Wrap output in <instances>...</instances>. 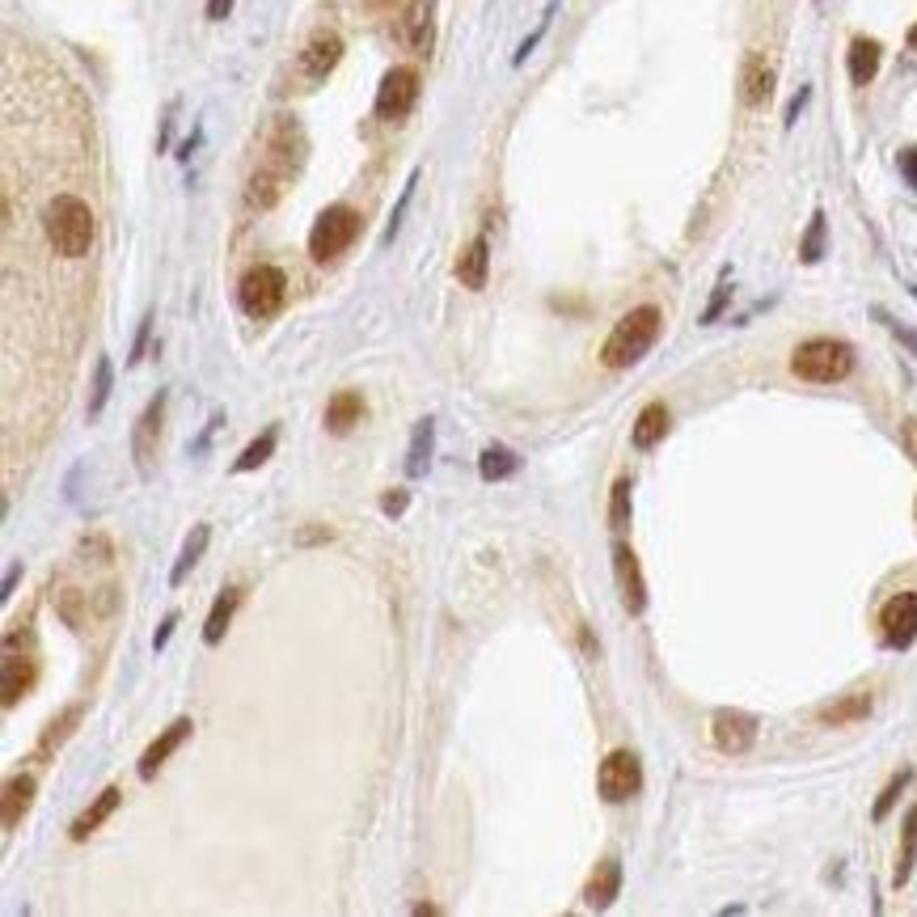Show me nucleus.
<instances>
[{
  "label": "nucleus",
  "mask_w": 917,
  "mask_h": 917,
  "mask_svg": "<svg viewBox=\"0 0 917 917\" xmlns=\"http://www.w3.org/2000/svg\"><path fill=\"white\" fill-rule=\"evenodd\" d=\"M301 165H305V132L292 115H280L267 132L262 161L246 183V204L254 212H271L283 199V190L292 187V178L301 174Z\"/></svg>",
  "instance_id": "nucleus-1"
},
{
  "label": "nucleus",
  "mask_w": 917,
  "mask_h": 917,
  "mask_svg": "<svg viewBox=\"0 0 917 917\" xmlns=\"http://www.w3.org/2000/svg\"><path fill=\"white\" fill-rule=\"evenodd\" d=\"M43 233L60 259H85L94 250V212L81 195H51L43 208Z\"/></svg>",
  "instance_id": "nucleus-2"
},
{
  "label": "nucleus",
  "mask_w": 917,
  "mask_h": 917,
  "mask_svg": "<svg viewBox=\"0 0 917 917\" xmlns=\"http://www.w3.org/2000/svg\"><path fill=\"white\" fill-rule=\"evenodd\" d=\"M659 330H664V313H659L656 305L631 309V313L609 330V338H605V347H601V364L613 368V373L638 364L643 355L656 347Z\"/></svg>",
  "instance_id": "nucleus-3"
},
{
  "label": "nucleus",
  "mask_w": 917,
  "mask_h": 917,
  "mask_svg": "<svg viewBox=\"0 0 917 917\" xmlns=\"http://www.w3.org/2000/svg\"><path fill=\"white\" fill-rule=\"evenodd\" d=\"M791 373L812 385H837L854 373V347L846 338H807L791 352Z\"/></svg>",
  "instance_id": "nucleus-4"
},
{
  "label": "nucleus",
  "mask_w": 917,
  "mask_h": 917,
  "mask_svg": "<svg viewBox=\"0 0 917 917\" xmlns=\"http://www.w3.org/2000/svg\"><path fill=\"white\" fill-rule=\"evenodd\" d=\"M237 301H241V309L254 317V322H267V317H275L283 309V301H288V275H283L280 267H250L246 275H241V283H237Z\"/></svg>",
  "instance_id": "nucleus-5"
},
{
  "label": "nucleus",
  "mask_w": 917,
  "mask_h": 917,
  "mask_svg": "<svg viewBox=\"0 0 917 917\" xmlns=\"http://www.w3.org/2000/svg\"><path fill=\"white\" fill-rule=\"evenodd\" d=\"M355 237H359V212L347 208V204H330L326 212L313 220V229H309V254L317 262L338 259Z\"/></svg>",
  "instance_id": "nucleus-6"
},
{
  "label": "nucleus",
  "mask_w": 917,
  "mask_h": 917,
  "mask_svg": "<svg viewBox=\"0 0 917 917\" xmlns=\"http://www.w3.org/2000/svg\"><path fill=\"white\" fill-rule=\"evenodd\" d=\"M596 791H601L605 803L635 800L638 791H643V765H638V757L631 749H617V753L605 757L601 770H596Z\"/></svg>",
  "instance_id": "nucleus-7"
},
{
  "label": "nucleus",
  "mask_w": 917,
  "mask_h": 917,
  "mask_svg": "<svg viewBox=\"0 0 917 917\" xmlns=\"http://www.w3.org/2000/svg\"><path fill=\"white\" fill-rule=\"evenodd\" d=\"M419 90H424V81H419V72L410 69V64L389 69L381 76V90H377V118H385V123L406 118L415 111V102H419Z\"/></svg>",
  "instance_id": "nucleus-8"
},
{
  "label": "nucleus",
  "mask_w": 917,
  "mask_h": 917,
  "mask_svg": "<svg viewBox=\"0 0 917 917\" xmlns=\"http://www.w3.org/2000/svg\"><path fill=\"white\" fill-rule=\"evenodd\" d=\"M338 60H343V39L334 30H313L296 55V72L305 85H322L330 72L338 69Z\"/></svg>",
  "instance_id": "nucleus-9"
},
{
  "label": "nucleus",
  "mask_w": 917,
  "mask_h": 917,
  "mask_svg": "<svg viewBox=\"0 0 917 917\" xmlns=\"http://www.w3.org/2000/svg\"><path fill=\"white\" fill-rule=\"evenodd\" d=\"M165 389H157V398L144 406V415L132 427V457L140 478H153V461H157V445H161V419H165Z\"/></svg>",
  "instance_id": "nucleus-10"
},
{
  "label": "nucleus",
  "mask_w": 917,
  "mask_h": 917,
  "mask_svg": "<svg viewBox=\"0 0 917 917\" xmlns=\"http://www.w3.org/2000/svg\"><path fill=\"white\" fill-rule=\"evenodd\" d=\"M879 631H884V643L893 652H905L914 647L917 638V592H896L893 601L879 613Z\"/></svg>",
  "instance_id": "nucleus-11"
},
{
  "label": "nucleus",
  "mask_w": 917,
  "mask_h": 917,
  "mask_svg": "<svg viewBox=\"0 0 917 917\" xmlns=\"http://www.w3.org/2000/svg\"><path fill=\"white\" fill-rule=\"evenodd\" d=\"M757 715H749V710H719L715 719H710V736H715V744H719V753H749L757 744Z\"/></svg>",
  "instance_id": "nucleus-12"
},
{
  "label": "nucleus",
  "mask_w": 917,
  "mask_h": 917,
  "mask_svg": "<svg viewBox=\"0 0 917 917\" xmlns=\"http://www.w3.org/2000/svg\"><path fill=\"white\" fill-rule=\"evenodd\" d=\"M613 575H617V588H622V605H626V613H643L647 609V580H643V566H638V554L626 545V541H617L613 545Z\"/></svg>",
  "instance_id": "nucleus-13"
},
{
  "label": "nucleus",
  "mask_w": 917,
  "mask_h": 917,
  "mask_svg": "<svg viewBox=\"0 0 917 917\" xmlns=\"http://www.w3.org/2000/svg\"><path fill=\"white\" fill-rule=\"evenodd\" d=\"M431 0H410L406 9H402L398 25H394V34H398V43L410 55H427L431 51V34H436V22H431Z\"/></svg>",
  "instance_id": "nucleus-14"
},
{
  "label": "nucleus",
  "mask_w": 917,
  "mask_h": 917,
  "mask_svg": "<svg viewBox=\"0 0 917 917\" xmlns=\"http://www.w3.org/2000/svg\"><path fill=\"white\" fill-rule=\"evenodd\" d=\"M190 731H195V723H190V719H174V723H169V728H165L161 736H157V740L144 749L140 765H136V774H140L144 782H153L165 761H169V757L178 753V749H183V744L190 740Z\"/></svg>",
  "instance_id": "nucleus-15"
},
{
  "label": "nucleus",
  "mask_w": 917,
  "mask_h": 917,
  "mask_svg": "<svg viewBox=\"0 0 917 917\" xmlns=\"http://www.w3.org/2000/svg\"><path fill=\"white\" fill-rule=\"evenodd\" d=\"M774 64L761 55V51H753L749 60H744V69H740V102L749 106V111H761L770 97H774Z\"/></svg>",
  "instance_id": "nucleus-16"
},
{
  "label": "nucleus",
  "mask_w": 917,
  "mask_h": 917,
  "mask_svg": "<svg viewBox=\"0 0 917 917\" xmlns=\"http://www.w3.org/2000/svg\"><path fill=\"white\" fill-rule=\"evenodd\" d=\"M34 677H39V664L30 656H18L13 647H4V681H0V689H4V710H13V706L22 702L25 694H30V685H34Z\"/></svg>",
  "instance_id": "nucleus-17"
},
{
  "label": "nucleus",
  "mask_w": 917,
  "mask_h": 917,
  "mask_svg": "<svg viewBox=\"0 0 917 917\" xmlns=\"http://www.w3.org/2000/svg\"><path fill=\"white\" fill-rule=\"evenodd\" d=\"M34 791H39V782L30 774H13L4 782V800H0V824H4V833H13L25 821V812L34 803Z\"/></svg>",
  "instance_id": "nucleus-18"
},
{
  "label": "nucleus",
  "mask_w": 917,
  "mask_h": 917,
  "mask_svg": "<svg viewBox=\"0 0 917 917\" xmlns=\"http://www.w3.org/2000/svg\"><path fill=\"white\" fill-rule=\"evenodd\" d=\"M487 275H491V241H487V233H478L461 250V259H457V280L466 283L470 292H482L487 288Z\"/></svg>",
  "instance_id": "nucleus-19"
},
{
  "label": "nucleus",
  "mask_w": 917,
  "mask_h": 917,
  "mask_svg": "<svg viewBox=\"0 0 917 917\" xmlns=\"http://www.w3.org/2000/svg\"><path fill=\"white\" fill-rule=\"evenodd\" d=\"M617 893H622V863H617V858L596 863L588 888H584V905H588V909H609L613 900H617Z\"/></svg>",
  "instance_id": "nucleus-20"
},
{
  "label": "nucleus",
  "mask_w": 917,
  "mask_h": 917,
  "mask_svg": "<svg viewBox=\"0 0 917 917\" xmlns=\"http://www.w3.org/2000/svg\"><path fill=\"white\" fill-rule=\"evenodd\" d=\"M241 601H246V588H237V584H229V588L212 601V613H208V622H204V643H208V647H216V643L225 638V631L233 626Z\"/></svg>",
  "instance_id": "nucleus-21"
},
{
  "label": "nucleus",
  "mask_w": 917,
  "mask_h": 917,
  "mask_svg": "<svg viewBox=\"0 0 917 917\" xmlns=\"http://www.w3.org/2000/svg\"><path fill=\"white\" fill-rule=\"evenodd\" d=\"M431 452H436V419L427 415L410 431V448H406V461H402L406 478H424L427 466H431Z\"/></svg>",
  "instance_id": "nucleus-22"
},
{
  "label": "nucleus",
  "mask_w": 917,
  "mask_h": 917,
  "mask_svg": "<svg viewBox=\"0 0 917 917\" xmlns=\"http://www.w3.org/2000/svg\"><path fill=\"white\" fill-rule=\"evenodd\" d=\"M118 800H123V791H118V786H106V791H102V795H97V800L90 803V807H85V812H81L76 821H72V829H69V837H72V842H85L90 833H97L102 824H106V821H111V816H115Z\"/></svg>",
  "instance_id": "nucleus-23"
},
{
  "label": "nucleus",
  "mask_w": 917,
  "mask_h": 917,
  "mask_svg": "<svg viewBox=\"0 0 917 917\" xmlns=\"http://www.w3.org/2000/svg\"><path fill=\"white\" fill-rule=\"evenodd\" d=\"M879 60H884V48L875 43V39H854L846 51V69H850V81L854 85H871L875 81V72H879Z\"/></svg>",
  "instance_id": "nucleus-24"
},
{
  "label": "nucleus",
  "mask_w": 917,
  "mask_h": 917,
  "mask_svg": "<svg viewBox=\"0 0 917 917\" xmlns=\"http://www.w3.org/2000/svg\"><path fill=\"white\" fill-rule=\"evenodd\" d=\"M668 424H673V419H668V406H664V402H652V406H643V410H638L635 431H631L635 448H643V452H647V448H656L659 440L668 436Z\"/></svg>",
  "instance_id": "nucleus-25"
},
{
  "label": "nucleus",
  "mask_w": 917,
  "mask_h": 917,
  "mask_svg": "<svg viewBox=\"0 0 917 917\" xmlns=\"http://www.w3.org/2000/svg\"><path fill=\"white\" fill-rule=\"evenodd\" d=\"M359 419H364V398L355 389H343V394H334L326 402V427L334 436H347Z\"/></svg>",
  "instance_id": "nucleus-26"
},
{
  "label": "nucleus",
  "mask_w": 917,
  "mask_h": 917,
  "mask_svg": "<svg viewBox=\"0 0 917 917\" xmlns=\"http://www.w3.org/2000/svg\"><path fill=\"white\" fill-rule=\"evenodd\" d=\"M871 706H875V698H871V694H846V698H837V702L824 706L821 723H824V728H850V723L867 719Z\"/></svg>",
  "instance_id": "nucleus-27"
},
{
  "label": "nucleus",
  "mask_w": 917,
  "mask_h": 917,
  "mask_svg": "<svg viewBox=\"0 0 917 917\" xmlns=\"http://www.w3.org/2000/svg\"><path fill=\"white\" fill-rule=\"evenodd\" d=\"M85 719V710L81 706H69V710H60V719H51L48 728H43V736H39V749H34V757H51L64 740H69L72 731H76V723Z\"/></svg>",
  "instance_id": "nucleus-28"
},
{
  "label": "nucleus",
  "mask_w": 917,
  "mask_h": 917,
  "mask_svg": "<svg viewBox=\"0 0 917 917\" xmlns=\"http://www.w3.org/2000/svg\"><path fill=\"white\" fill-rule=\"evenodd\" d=\"M478 473H482V482H503V478L520 473V457L512 452V448L491 445L482 457H478Z\"/></svg>",
  "instance_id": "nucleus-29"
},
{
  "label": "nucleus",
  "mask_w": 917,
  "mask_h": 917,
  "mask_svg": "<svg viewBox=\"0 0 917 917\" xmlns=\"http://www.w3.org/2000/svg\"><path fill=\"white\" fill-rule=\"evenodd\" d=\"M208 541H212V529H208V524H195V533L187 538V545H183V554H178V563H174V571H169V584H174V588H178V584L187 580L190 566L204 559Z\"/></svg>",
  "instance_id": "nucleus-30"
},
{
  "label": "nucleus",
  "mask_w": 917,
  "mask_h": 917,
  "mask_svg": "<svg viewBox=\"0 0 917 917\" xmlns=\"http://www.w3.org/2000/svg\"><path fill=\"white\" fill-rule=\"evenodd\" d=\"M275 445H280V427H267L254 445L241 448V457L233 461V473H250V470H259V466H267L271 452H275Z\"/></svg>",
  "instance_id": "nucleus-31"
},
{
  "label": "nucleus",
  "mask_w": 917,
  "mask_h": 917,
  "mask_svg": "<svg viewBox=\"0 0 917 917\" xmlns=\"http://www.w3.org/2000/svg\"><path fill=\"white\" fill-rule=\"evenodd\" d=\"M55 613L64 617V626L81 631V626H85V617H90V601H85V592L60 588V592H55Z\"/></svg>",
  "instance_id": "nucleus-32"
},
{
  "label": "nucleus",
  "mask_w": 917,
  "mask_h": 917,
  "mask_svg": "<svg viewBox=\"0 0 917 917\" xmlns=\"http://www.w3.org/2000/svg\"><path fill=\"white\" fill-rule=\"evenodd\" d=\"M111 394H115V364L102 355L94 368V394H90V419H97L102 410H106V402H111Z\"/></svg>",
  "instance_id": "nucleus-33"
},
{
  "label": "nucleus",
  "mask_w": 917,
  "mask_h": 917,
  "mask_svg": "<svg viewBox=\"0 0 917 917\" xmlns=\"http://www.w3.org/2000/svg\"><path fill=\"white\" fill-rule=\"evenodd\" d=\"M824 246H829V220H824V212H812V225H807V233H803V241H800V259L807 262V267L821 262Z\"/></svg>",
  "instance_id": "nucleus-34"
},
{
  "label": "nucleus",
  "mask_w": 917,
  "mask_h": 917,
  "mask_svg": "<svg viewBox=\"0 0 917 917\" xmlns=\"http://www.w3.org/2000/svg\"><path fill=\"white\" fill-rule=\"evenodd\" d=\"M609 524L622 533L631 524V478H617L609 491Z\"/></svg>",
  "instance_id": "nucleus-35"
},
{
  "label": "nucleus",
  "mask_w": 917,
  "mask_h": 917,
  "mask_svg": "<svg viewBox=\"0 0 917 917\" xmlns=\"http://www.w3.org/2000/svg\"><path fill=\"white\" fill-rule=\"evenodd\" d=\"M917 863V803L909 807V816H905V850H900V867H896V884H905L909 879V871H914Z\"/></svg>",
  "instance_id": "nucleus-36"
},
{
  "label": "nucleus",
  "mask_w": 917,
  "mask_h": 917,
  "mask_svg": "<svg viewBox=\"0 0 917 917\" xmlns=\"http://www.w3.org/2000/svg\"><path fill=\"white\" fill-rule=\"evenodd\" d=\"M909 778H914L909 770H900V774H893V782H888V786L879 791V800H875V807H871V821H884V816L893 812L896 800H900V791L909 786Z\"/></svg>",
  "instance_id": "nucleus-37"
},
{
  "label": "nucleus",
  "mask_w": 917,
  "mask_h": 917,
  "mask_svg": "<svg viewBox=\"0 0 917 917\" xmlns=\"http://www.w3.org/2000/svg\"><path fill=\"white\" fill-rule=\"evenodd\" d=\"M415 183H419V169H415V174H410V178H406V187H402V199H398V208H394V216H389V225H385V237H381V241H385V246H389V241H394V237H398V229H402V216H406V204H410V195H415Z\"/></svg>",
  "instance_id": "nucleus-38"
},
{
  "label": "nucleus",
  "mask_w": 917,
  "mask_h": 917,
  "mask_svg": "<svg viewBox=\"0 0 917 917\" xmlns=\"http://www.w3.org/2000/svg\"><path fill=\"white\" fill-rule=\"evenodd\" d=\"M554 9H559V4H554V0H550V4H545V13H541V22H538V30H533V34H529V39H524V43H520L517 48V55H512V64H524V60H529V51L538 48L541 43V34H545V30H550V18H554Z\"/></svg>",
  "instance_id": "nucleus-39"
},
{
  "label": "nucleus",
  "mask_w": 917,
  "mask_h": 917,
  "mask_svg": "<svg viewBox=\"0 0 917 917\" xmlns=\"http://www.w3.org/2000/svg\"><path fill=\"white\" fill-rule=\"evenodd\" d=\"M728 301H731V280H728V271H723V280H719V288H715L710 305L702 309V326H710V322H719V313L728 309Z\"/></svg>",
  "instance_id": "nucleus-40"
},
{
  "label": "nucleus",
  "mask_w": 917,
  "mask_h": 917,
  "mask_svg": "<svg viewBox=\"0 0 917 917\" xmlns=\"http://www.w3.org/2000/svg\"><path fill=\"white\" fill-rule=\"evenodd\" d=\"M871 313H875V317H879V322H884V326L893 330L896 338H900V343H905V347H909V352H914V355H917V330H909V326H900V322H896L893 313H888V309H879V305L871 309Z\"/></svg>",
  "instance_id": "nucleus-41"
},
{
  "label": "nucleus",
  "mask_w": 917,
  "mask_h": 917,
  "mask_svg": "<svg viewBox=\"0 0 917 917\" xmlns=\"http://www.w3.org/2000/svg\"><path fill=\"white\" fill-rule=\"evenodd\" d=\"M406 508H410V491H402V487H394V491L381 499V512H385V517H394V520H398Z\"/></svg>",
  "instance_id": "nucleus-42"
},
{
  "label": "nucleus",
  "mask_w": 917,
  "mask_h": 917,
  "mask_svg": "<svg viewBox=\"0 0 917 917\" xmlns=\"http://www.w3.org/2000/svg\"><path fill=\"white\" fill-rule=\"evenodd\" d=\"M896 165H900L905 183H909V187H914V195H917V144H914V148H900V157H896Z\"/></svg>",
  "instance_id": "nucleus-43"
},
{
  "label": "nucleus",
  "mask_w": 917,
  "mask_h": 917,
  "mask_svg": "<svg viewBox=\"0 0 917 917\" xmlns=\"http://www.w3.org/2000/svg\"><path fill=\"white\" fill-rule=\"evenodd\" d=\"M148 330H153V313H144L140 330H136V343H132V355H127V364H140L144 359V347H148Z\"/></svg>",
  "instance_id": "nucleus-44"
},
{
  "label": "nucleus",
  "mask_w": 917,
  "mask_h": 917,
  "mask_svg": "<svg viewBox=\"0 0 917 917\" xmlns=\"http://www.w3.org/2000/svg\"><path fill=\"white\" fill-rule=\"evenodd\" d=\"M174 631H178V613H165V622H161V631L153 635V652H165V643L174 638Z\"/></svg>",
  "instance_id": "nucleus-45"
},
{
  "label": "nucleus",
  "mask_w": 917,
  "mask_h": 917,
  "mask_svg": "<svg viewBox=\"0 0 917 917\" xmlns=\"http://www.w3.org/2000/svg\"><path fill=\"white\" fill-rule=\"evenodd\" d=\"M330 538H334V529L313 524V529H301V533H296V545H317V541H330Z\"/></svg>",
  "instance_id": "nucleus-46"
},
{
  "label": "nucleus",
  "mask_w": 917,
  "mask_h": 917,
  "mask_svg": "<svg viewBox=\"0 0 917 917\" xmlns=\"http://www.w3.org/2000/svg\"><path fill=\"white\" fill-rule=\"evenodd\" d=\"M900 448L914 457V466H917V419H905V424H900Z\"/></svg>",
  "instance_id": "nucleus-47"
},
{
  "label": "nucleus",
  "mask_w": 917,
  "mask_h": 917,
  "mask_svg": "<svg viewBox=\"0 0 917 917\" xmlns=\"http://www.w3.org/2000/svg\"><path fill=\"white\" fill-rule=\"evenodd\" d=\"M807 97H812V85H803L800 94L791 97V106H786V127H795V118L803 115V106H807Z\"/></svg>",
  "instance_id": "nucleus-48"
},
{
  "label": "nucleus",
  "mask_w": 917,
  "mask_h": 917,
  "mask_svg": "<svg viewBox=\"0 0 917 917\" xmlns=\"http://www.w3.org/2000/svg\"><path fill=\"white\" fill-rule=\"evenodd\" d=\"M233 13V0H208V22H225Z\"/></svg>",
  "instance_id": "nucleus-49"
},
{
  "label": "nucleus",
  "mask_w": 917,
  "mask_h": 917,
  "mask_svg": "<svg viewBox=\"0 0 917 917\" xmlns=\"http://www.w3.org/2000/svg\"><path fill=\"white\" fill-rule=\"evenodd\" d=\"M18 575H22V563L9 566V575H4V588H0V601H9V596H13V588H18Z\"/></svg>",
  "instance_id": "nucleus-50"
},
{
  "label": "nucleus",
  "mask_w": 917,
  "mask_h": 917,
  "mask_svg": "<svg viewBox=\"0 0 917 917\" xmlns=\"http://www.w3.org/2000/svg\"><path fill=\"white\" fill-rule=\"evenodd\" d=\"M368 9H394V4H402V0H364Z\"/></svg>",
  "instance_id": "nucleus-51"
},
{
  "label": "nucleus",
  "mask_w": 917,
  "mask_h": 917,
  "mask_svg": "<svg viewBox=\"0 0 917 917\" xmlns=\"http://www.w3.org/2000/svg\"><path fill=\"white\" fill-rule=\"evenodd\" d=\"M415 914H419V917H436L440 909H436V905H415Z\"/></svg>",
  "instance_id": "nucleus-52"
},
{
  "label": "nucleus",
  "mask_w": 917,
  "mask_h": 917,
  "mask_svg": "<svg viewBox=\"0 0 917 917\" xmlns=\"http://www.w3.org/2000/svg\"><path fill=\"white\" fill-rule=\"evenodd\" d=\"M905 43H909V51H917V22L909 25V34H905Z\"/></svg>",
  "instance_id": "nucleus-53"
},
{
  "label": "nucleus",
  "mask_w": 917,
  "mask_h": 917,
  "mask_svg": "<svg viewBox=\"0 0 917 917\" xmlns=\"http://www.w3.org/2000/svg\"><path fill=\"white\" fill-rule=\"evenodd\" d=\"M914 520H917V503H914Z\"/></svg>",
  "instance_id": "nucleus-54"
},
{
  "label": "nucleus",
  "mask_w": 917,
  "mask_h": 917,
  "mask_svg": "<svg viewBox=\"0 0 917 917\" xmlns=\"http://www.w3.org/2000/svg\"><path fill=\"white\" fill-rule=\"evenodd\" d=\"M914 296H917V288H914Z\"/></svg>",
  "instance_id": "nucleus-55"
}]
</instances>
